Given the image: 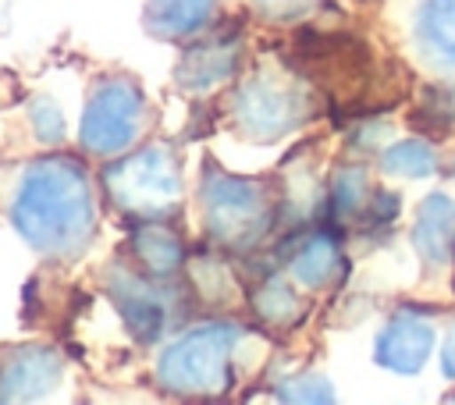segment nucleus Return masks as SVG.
Wrapping results in <instances>:
<instances>
[{"mask_svg": "<svg viewBox=\"0 0 455 405\" xmlns=\"http://www.w3.org/2000/svg\"><path fill=\"white\" fill-rule=\"evenodd\" d=\"M14 224L39 249H75L92 227V199L82 167L68 160H43L28 171Z\"/></svg>", "mask_w": 455, "mask_h": 405, "instance_id": "f257e3e1", "label": "nucleus"}, {"mask_svg": "<svg viewBox=\"0 0 455 405\" xmlns=\"http://www.w3.org/2000/svg\"><path fill=\"white\" fill-rule=\"evenodd\" d=\"M228 345H231V338L224 330H213V327L181 338L160 366L164 384H171L178 391H213V387H220L224 369H228Z\"/></svg>", "mask_w": 455, "mask_h": 405, "instance_id": "f03ea898", "label": "nucleus"}, {"mask_svg": "<svg viewBox=\"0 0 455 405\" xmlns=\"http://www.w3.org/2000/svg\"><path fill=\"white\" fill-rule=\"evenodd\" d=\"M107 181L124 206L142 210V213H160L164 206L178 199L174 167L160 149H146L132 160H121L117 167H110Z\"/></svg>", "mask_w": 455, "mask_h": 405, "instance_id": "7ed1b4c3", "label": "nucleus"}, {"mask_svg": "<svg viewBox=\"0 0 455 405\" xmlns=\"http://www.w3.org/2000/svg\"><path fill=\"white\" fill-rule=\"evenodd\" d=\"M139 114H142L139 92L128 82H107L92 96V103L85 110V124H82L85 146L92 153H114V149H121L135 135Z\"/></svg>", "mask_w": 455, "mask_h": 405, "instance_id": "20e7f679", "label": "nucleus"}, {"mask_svg": "<svg viewBox=\"0 0 455 405\" xmlns=\"http://www.w3.org/2000/svg\"><path fill=\"white\" fill-rule=\"evenodd\" d=\"M259 220V195L238 178H220L210 188V224L224 238H242Z\"/></svg>", "mask_w": 455, "mask_h": 405, "instance_id": "39448f33", "label": "nucleus"}, {"mask_svg": "<svg viewBox=\"0 0 455 405\" xmlns=\"http://www.w3.org/2000/svg\"><path fill=\"white\" fill-rule=\"evenodd\" d=\"M53 380H57L53 355H46V352H21V355L7 359V366L0 373V394H7V398L43 394Z\"/></svg>", "mask_w": 455, "mask_h": 405, "instance_id": "423d86ee", "label": "nucleus"}, {"mask_svg": "<svg viewBox=\"0 0 455 405\" xmlns=\"http://www.w3.org/2000/svg\"><path fill=\"white\" fill-rule=\"evenodd\" d=\"M412 238H416V249L427 259H444L451 242H455V202L444 199V195H430L419 210Z\"/></svg>", "mask_w": 455, "mask_h": 405, "instance_id": "0eeeda50", "label": "nucleus"}, {"mask_svg": "<svg viewBox=\"0 0 455 405\" xmlns=\"http://www.w3.org/2000/svg\"><path fill=\"white\" fill-rule=\"evenodd\" d=\"M430 345V327H423L419 320H395L380 338V362L395 369H416L427 359Z\"/></svg>", "mask_w": 455, "mask_h": 405, "instance_id": "6e6552de", "label": "nucleus"}, {"mask_svg": "<svg viewBox=\"0 0 455 405\" xmlns=\"http://www.w3.org/2000/svg\"><path fill=\"white\" fill-rule=\"evenodd\" d=\"M245 124L252 131H263V135H277L288 121H291V110H288V99L274 89V85H249L242 103H238Z\"/></svg>", "mask_w": 455, "mask_h": 405, "instance_id": "1a4fd4ad", "label": "nucleus"}, {"mask_svg": "<svg viewBox=\"0 0 455 405\" xmlns=\"http://www.w3.org/2000/svg\"><path fill=\"white\" fill-rule=\"evenodd\" d=\"M213 0H149V28L160 36H185L196 32L206 14H210Z\"/></svg>", "mask_w": 455, "mask_h": 405, "instance_id": "9d476101", "label": "nucleus"}, {"mask_svg": "<svg viewBox=\"0 0 455 405\" xmlns=\"http://www.w3.org/2000/svg\"><path fill=\"white\" fill-rule=\"evenodd\" d=\"M423 39L455 60V0H430L419 14Z\"/></svg>", "mask_w": 455, "mask_h": 405, "instance_id": "9b49d317", "label": "nucleus"}, {"mask_svg": "<svg viewBox=\"0 0 455 405\" xmlns=\"http://www.w3.org/2000/svg\"><path fill=\"white\" fill-rule=\"evenodd\" d=\"M334 263H338V256H334V245L331 242H309L302 249V256L295 259V274L302 281H309V284H320V281L331 277Z\"/></svg>", "mask_w": 455, "mask_h": 405, "instance_id": "f8f14e48", "label": "nucleus"}, {"mask_svg": "<svg viewBox=\"0 0 455 405\" xmlns=\"http://www.w3.org/2000/svg\"><path fill=\"white\" fill-rule=\"evenodd\" d=\"M235 57L224 50V46H203L192 53L188 68H181L188 75V82H210V78H220L224 71H231Z\"/></svg>", "mask_w": 455, "mask_h": 405, "instance_id": "ddd939ff", "label": "nucleus"}, {"mask_svg": "<svg viewBox=\"0 0 455 405\" xmlns=\"http://www.w3.org/2000/svg\"><path fill=\"white\" fill-rule=\"evenodd\" d=\"M384 160H387V171H395V174H412V178H419V174H430V171H434V156H430V149H427L423 142H402V146H395Z\"/></svg>", "mask_w": 455, "mask_h": 405, "instance_id": "4468645a", "label": "nucleus"}, {"mask_svg": "<svg viewBox=\"0 0 455 405\" xmlns=\"http://www.w3.org/2000/svg\"><path fill=\"white\" fill-rule=\"evenodd\" d=\"M444 366H448V373H455V338H451V345L444 348Z\"/></svg>", "mask_w": 455, "mask_h": 405, "instance_id": "2eb2a0df", "label": "nucleus"}]
</instances>
